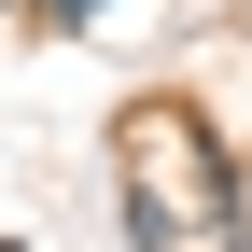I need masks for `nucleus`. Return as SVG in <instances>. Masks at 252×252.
<instances>
[{
    "instance_id": "nucleus-2",
    "label": "nucleus",
    "mask_w": 252,
    "mask_h": 252,
    "mask_svg": "<svg viewBox=\"0 0 252 252\" xmlns=\"http://www.w3.org/2000/svg\"><path fill=\"white\" fill-rule=\"evenodd\" d=\"M28 14H42V28H98V0H28Z\"/></svg>"
},
{
    "instance_id": "nucleus-3",
    "label": "nucleus",
    "mask_w": 252,
    "mask_h": 252,
    "mask_svg": "<svg viewBox=\"0 0 252 252\" xmlns=\"http://www.w3.org/2000/svg\"><path fill=\"white\" fill-rule=\"evenodd\" d=\"M224 252H252V238H224Z\"/></svg>"
},
{
    "instance_id": "nucleus-1",
    "label": "nucleus",
    "mask_w": 252,
    "mask_h": 252,
    "mask_svg": "<svg viewBox=\"0 0 252 252\" xmlns=\"http://www.w3.org/2000/svg\"><path fill=\"white\" fill-rule=\"evenodd\" d=\"M112 196H126V238L140 252H224L238 238V168L182 98H140L112 126Z\"/></svg>"
},
{
    "instance_id": "nucleus-4",
    "label": "nucleus",
    "mask_w": 252,
    "mask_h": 252,
    "mask_svg": "<svg viewBox=\"0 0 252 252\" xmlns=\"http://www.w3.org/2000/svg\"><path fill=\"white\" fill-rule=\"evenodd\" d=\"M0 14H14V0H0Z\"/></svg>"
}]
</instances>
